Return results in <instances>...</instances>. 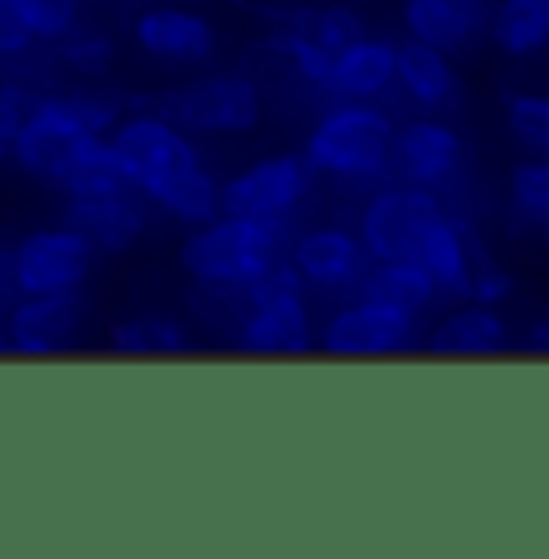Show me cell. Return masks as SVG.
I'll return each mask as SVG.
<instances>
[{
    "label": "cell",
    "instance_id": "1",
    "mask_svg": "<svg viewBox=\"0 0 549 559\" xmlns=\"http://www.w3.org/2000/svg\"><path fill=\"white\" fill-rule=\"evenodd\" d=\"M112 146L122 156L132 190L146 195L151 210H160L166 219L195 229V224L214 219L224 210V180H214V170L204 166L190 132L170 122L160 107L127 112L112 127Z\"/></svg>",
    "mask_w": 549,
    "mask_h": 559
},
{
    "label": "cell",
    "instance_id": "2",
    "mask_svg": "<svg viewBox=\"0 0 549 559\" xmlns=\"http://www.w3.org/2000/svg\"><path fill=\"white\" fill-rule=\"evenodd\" d=\"M122 98L107 88H73V93H35L29 98V112L20 122L15 136V160L25 176L49 180V186H63L69 170L79 166L103 136H112V127L122 122Z\"/></svg>",
    "mask_w": 549,
    "mask_h": 559
},
{
    "label": "cell",
    "instance_id": "3",
    "mask_svg": "<svg viewBox=\"0 0 549 559\" xmlns=\"http://www.w3.org/2000/svg\"><path fill=\"white\" fill-rule=\"evenodd\" d=\"M293 224L283 219H253V214L219 210L214 219L195 224L180 239V267L190 283H219V287H253L258 277L277 273L293 249Z\"/></svg>",
    "mask_w": 549,
    "mask_h": 559
},
{
    "label": "cell",
    "instance_id": "4",
    "mask_svg": "<svg viewBox=\"0 0 549 559\" xmlns=\"http://www.w3.org/2000/svg\"><path fill=\"white\" fill-rule=\"evenodd\" d=\"M394 136H399V127L384 107L331 103L326 112H317L301 152L317 166V176L336 180L346 190H374L394 170Z\"/></svg>",
    "mask_w": 549,
    "mask_h": 559
},
{
    "label": "cell",
    "instance_id": "5",
    "mask_svg": "<svg viewBox=\"0 0 549 559\" xmlns=\"http://www.w3.org/2000/svg\"><path fill=\"white\" fill-rule=\"evenodd\" d=\"M317 331L321 326L311 321L307 283L293 273V263H283L249 287V307L229 341L243 356H307L317 346Z\"/></svg>",
    "mask_w": 549,
    "mask_h": 559
},
{
    "label": "cell",
    "instance_id": "6",
    "mask_svg": "<svg viewBox=\"0 0 549 559\" xmlns=\"http://www.w3.org/2000/svg\"><path fill=\"white\" fill-rule=\"evenodd\" d=\"M263 103L267 93L258 88L249 69H214L170 88L160 98V112L195 136H234V132H253L263 122Z\"/></svg>",
    "mask_w": 549,
    "mask_h": 559
},
{
    "label": "cell",
    "instance_id": "7",
    "mask_svg": "<svg viewBox=\"0 0 549 559\" xmlns=\"http://www.w3.org/2000/svg\"><path fill=\"white\" fill-rule=\"evenodd\" d=\"M447 219V200L428 186H374L360 210V239L370 258H423L433 229Z\"/></svg>",
    "mask_w": 549,
    "mask_h": 559
},
{
    "label": "cell",
    "instance_id": "8",
    "mask_svg": "<svg viewBox=\"0 0 549 559\" xmlns=\"http://www.w3.org/2000/svg\"><path fill=\"white\" fill-rule=\"evenodd\" d=\"M98 263V249L73 229L69 219L49 224V229H29L15 249L5 253V273L15 297H39V293H83Z\"/></svg>",
    "mask_w": 549,
    "mask_h": 559
},
{
    "label": "cell",
    "instance_id": "9",
    "mask_svg": "<svg viewBox=\"0 0 549 559\" xmlns=\"http://www.w3.org/2000/svg\"><path fill=\"white\" fill-rule=\"evenodd\" d=\"M414 346H418V317L365 293L341 302L317 331V350L336 360H384V356H404Z\"/></svg>",
    "mask_w": 549,
    "mask_h": 559
},
{
    "label": "cell",
    "instance_id": "10",
    "mask_svg": "<svg viewBox=\"0 0 549 559\" xmlns=\"http://www.w3.org/2000/svg\"><path fill=\"white\" fill-rule=\"evenodd\" d=\"M311 176H317V166L307 160V152L258 156L253 166H243L239 176L224 180V210L293 224L297 210L311 195Z\"/></svg>",
    "mask_w": 549,
    "mask_h": 559
},
{
    "label": "cell",
    "instance_id": "11",
    "mask_svg": "<svg viewBox=\"0 0 549 559\" xmlns=\"http://www.w3.org/2000/svg\"><path fill=\"white\" fill-rule=\"evenodd\" d=\"M287 263H293V273L307 283V293L341 297V293H360L374 258L365 249L360 229H346V224H311V229L293 234Z\"/></svg>",
    "mask_w": 549,
    "mask_h": 559
},
{
    "label": "cell",
    "instance_id": "12",
    "mask_svg": "<svg viewBox=\"0 0 549 559\" xmlns=\"http://www.w3.org/2000/svg\"><path fill=\"white\" fill-rule=\"evenodd\" d=\"M394 176L408 186H428L443 195L447 186H457L467 176V142L452 122H443L438 112H423L414 122L399 127L394 136Z\"/></svg>",
    "mask_w": 549,
    "mask_h": 559
},
{
    "label": "cell",
    "instance_id": "13",
    "mask_svg": "<svg viewBox=\"0 0 549 559\" xmlns=\"http://www.w3.org/2000/svg\"><path fill=\"white\" fill-rule=\"evenodd\" d=\"M83 321H88L83 293L20 297L5 311V350H15V356H59L73 341H83Z\"/></svg>",
    "mask_w": 549,
    "mask_h": 559
},
{
    "label": "cell",
    "instance_id": "14",
    "mask_svg": "<svg viewBox=\"0 0 549 559\" xmlns=\"http://www.w3.org/2000/svg\"><path fill=\"white\" fill-rule=\"evenodd\" d=\"M132 39L166 69H204L219 53V29L186 5H146L132 20Z\"/></svg>",
    "mask_w": 549,
    "mask_h": 559
},
{
    "label": "cell",
    "instance_id": "15",
    "mask_svg": "<svg viewBox=\"0 0 549 559\" xmlns=\"http://www.w3.org/2000/svg\"><path fill=\"white\" fill-rule=\"evenodd\" d=\"M283 35H287V49H293L301 79L311 88H326V73L336 63V53L365 35V15L350 5H301L283 25Z\"/></svg>",
    "mask_w": 549,
    "mask_h": 559
},
{
    "label": "cell",
    "instance_id": "16",
    "mask_svg": "<svg viewBox=\"0 0 549 559\" xmlns=\"http://www.w3.org/2000/svg\"><path fill=\"white\" fill-rule=\"evenodd\" d=\"M69 224L98 249V258H122L146 239L151 229V200L136 190H117V195H83L69 200Z\"/></svg>",
    "mask_w": 549,
    "mask_h": 559
},
{
    "label": "cell",
    "instance_id": "17",
    "mask_svg": "<svg viewBox=\"0 0 549 559\" xmlns=\"http://www.w3.org/2000/svg\"><path fill=\"white\" fill-rule=\"evenodd\" d=\"M428 356H443V360H491L505 356L515 346L511 336V321L497 302H452L438 326L428 331Z\"/></svg>",
    "mask_w": 549,
    "mask_h": 559
},
{
    "label": "cell",
    "instance_id": "18",
    "mask_svg": "<svg viewBox=\"0 0 549 559\" xmlns=\"http://www.w3.org/2000/svg\"><path fill=\"white\" fill-rule=\"evenodd\" d=\"M394 73H399V45L365 29L355 45L336 53L321 93H326V103H374L394 88Z\"/></svg>",
    "mask_w": 549,
    "mask_h": 559
},
{
    "label": "cell",
    "instance_id": "19",
    "mask_svg": "<svg viewBox=\"0 0 549 559\" xmlns=\"http://www.w3.org/2000/svg\"><path fill=\"white\" fill-rule=\"evenodd\" d=\"M491 10H497V0H404L399 20L408 39L457 53L472 49L481 35H491Z\"/></svg>",
    "mask_w": 549,
    "mask_h": 559
},
{
    "label": "cell",
    "instance_id": "20",
    "mask_svg": "<svg viewBox=\"0 0 549 559\" xmlns=\"http://www.w3.org/2000/svg\"><path fill=\"white\" fill-rule=\"evenodd\" d=\"M394 88L404 93L418 112H452L462 98V79L452 69L447 49L423 45V39H404L399 45V73H394Z\"/></svg>",
    "mask_w": 549,
    "mask_h": 559
},
{
    "label": "cell",
    "instance_id": "21",
    "mask_svg": "<svg viewBox=\"0 0 549 559\" xmlns=\"http://www.w3.org/2000/svg\"><path fill=\"white\" fill-rule=\"evenodd\" d=\"M107 346H112L117 356H132V360L186 356V350H190V326L176 317V311L136 307V311H127L122 321H112V331H107Z\"/></svg>",
    "mask_w": 549,
    "mask_h": 559
},
{
    "label": "cell",
    "instance_id": "22",
    "mask_svg": "<svg viewBox=\"0 0 549 559\" xmlns=\"http://www.w3.org/2000/svg\"><path fill=\"white\" fill-rule=\"evenodd\" d=\"M365 297H380V302L408 311V317H423V311H433L443 302V287H438V277L428 273V263H418V258H374L370 273H365L360 283Z\"/></svg>",
    "mask_w": 549,
    "mask_h": 559
},
{
    "label": "cell",
    "instance_id": "23",
    "mask_svg": "<svg viewBox=\"0 0 549 559\" xmlns=\"http://www.w3.org/2000/svg\"><path fill=\"white\" fill-rule=\"evenodd\" d=\"M491 45L505 59H530V53L549 49V0H497Z\"/></svg>",
    "mask_w": 549,
    "mask_h": 559
},
{
    "label": "cell",
    "instance_id": "24",
    "mask_svg": "<svg viewBox=\"0 0 549 559\" xmlns=\"http://www.w3.org/2000/svg\"><path fill=\"white\" fill-rule=\"evenodd\" d=\"M505 204L515 229L549 234V156H525L505 176Z\"/></svg>",
    "mask_w": 549,
    "mask_h": 559
},
{
    "label": "cell",
    "instance_id": "25",
    "mask_svg": "<svg viewBox=\"0 0 549 559\" xmlns=\"http://www.w3.org/2000/svg\"><path fill=\"white\" fill-rule=\"evenodd\" d=\"M53 63H59L63 73H73L79 83H103L107 73H112L117 63V39L107 35V29H69V35L53 45Z\"/></svg>",
    "mask_w": 549,
    "mask_h": 559
},
{
    "label": "cell",
    "instance_id": "26",
    "mask_svg": "<svg viewBox=\"0 0 549 559\" xmlns=\"http://www.w3.org/2000/svg\"><path fill=\"white\" fill-rule=\"evenodd\" d=\"M59 190H63L69 200H83V195H117V190H132V180H127L122 156H117L112 136H103V142L69 170V180H63Z\"/></svg>",
    "mask_w": 549,
    "mask_h": 559
},
{
    "label": "cell",
    "instance_id": "27",
    "mask_svg": "<svg viewBox=\"0 0 549 559\" xmlns=\"http://www.w3.org/2000/svg\"><path fill=\"white\" fill-rule=\"evenodd\" d=\"M505 127L530 156H549V93H511Z\"/></svg>",
    "mask_w": 549,
    "mask_h": 559
},
{
    "label": "cell",
    "instance_id": "28",
    "mask_svg": "<svg viewBox=\"0 0 549 559\" xmlns=\"http://www.w3.org/2000/svg\"><path fill=\"white\" fill-rule=\"evenodd\" d=\"M15 5L39 45H59L69 29L83 25V0H15Z\"/></svg>",
    "mask_w": 549,
    "mask_h": 559
},
{
    "label": "cell",
    "instance_id": "29",
    "mask_svg": "<svg viewBox=\"0 0 549 559\" xmlns=\"http://www.w3.org/2000/svg\"><path fill=\"white\" fill-rule=\"evenodd\" d=\"M29 98H35V93H29L25 83H0V160H10V152H15V136L29 112Z\"/></svg>",
    "mask_w": 549,
    "mask_h": 559
},
{
    "label": "cell",
    "instance_id": "30",
    "mask_svg": "<svg viewBox=\"0 0 549 559\" xmlns=\"http://www.w3.org/2000/svg\"><path fill=\"white\" fill-rule=\"evenodd\" d=\"M39 39L29 35L25 15H20L15 0H0V59H25Z\"/></svg>",
    "mask_w": 549,
    "mask_h": 559
},
{
    "label": "cell",
    "instance_id": "31",
    "mask_svg": "<svg viewBox=\"0 0 549 559\" xmlns=\"http://www.w3.org/2000/svg\"><path fill=\"white\" fill-rule=\"evenodd\" d=\"M234 5L243 10V15H253V20H273V25H287V20L297 15L307 0H234Z\"/></svg>",
    "mask_w": 549,
    "mask_h": 559
},
{
    "label": "cell",
    "instance_id": "32",
    "mask_svg": "<svg viewBox=\"0 0 549 559\" xmlns=\"http://www.w3.org/2000/svg\"><path fill=\"white\" fill-rule=\"evenodd\" d=\"M521 350L525 356H545L549 360V307H540L521 331Z\"/></svg>",
    "mask_w": 549,
    "mask_h": 559
},
{
    "label": "cell",
    "instance_id": "33",
    "mask_svg": "<svg viewBox=\"0 0 549 559\" xmlns=\"http://www.w3.org/2000/svg\"><path fill=\"white\" fill-rule=\"evenodd\" d=\"M0 287H10V273H5V258H0Z\"/></svg>",
    "mask_w": 549,
    "mask_h": 559
}]
</instances>
